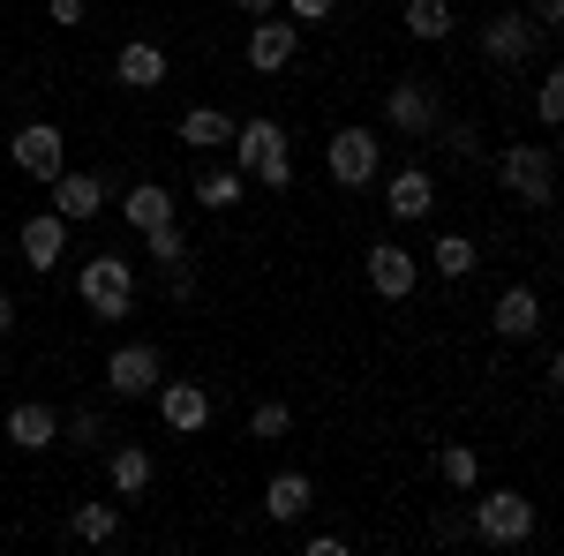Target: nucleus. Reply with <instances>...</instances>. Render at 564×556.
<instances>
[{"mask_svg":"<svg viewBox=\"0 0 564 556\" xmlns=\"http://www.w3.org/2000/svg\"><path fill=\"white\" fill-rule=\"evenodd\" d=\"M68 534H76V542H90V549L121 542V504H76V519H68Z\"/></svg>","mask_w":564,"mask_h":556,"instance_id":"obj_25","label":"nucleus"},{"mask_svg":"<svg viewBox=\"0 0 564 556\" xmlns=\"http://www.w3.org/2000/svg\"><path fill=\"white\" fill-rule=\"evenodd\" d=\"M45 15L53 23H84V0H45Z\"/></svg>","mask_w":564,"mask_h":556,"instance_id":"obj_35","label":"nucleus"},{"mask_svg":"<svg viewBox=\"0 0 564 556\" xmlns=\"http://www.w3.org/2000/svg\"><path fill=\"white\" fill-rule=\"evenodd\" d=\"M542 39H550V31H542L534 15L512 8V15L481 23V61H489V68H520V61H534V45H542Z\"/></svg>","mask_w":564,"mask_h":556,"instance_id":"obj_7","label":"nucleus"},{"mask_svg":"<svg viewBox=\"0 0 564 556\" xmlns=\"http://www.w3.org/2000/svg\"><path fill=\"white\" fill-rule=\"evenodd\" d=\"M159 422L174 428V436H196V428H212V391L204 384H159Z\"/></svg>","mask_w":564,"mask_h":556,"instance_id":"obj_14","label":"nucleus"},{"mask_svg":"<svg viewBox=\"0 0 564 556\" xmlns=\"http://www.w3.org/2000/svg\"><path fill=\"white\" fill-rule=\"evenodd\" d=\"M279 8H286V23H324L339 0H279Z\"/></svg>","mask_w":564,"mask_h":556,"instance_id":"obj_32","label":"nucleus"},{"mask_svg":"<svg viewBox=\"0 0 564 556\" xmlns=\"http://www.w3.org/2000/svg\"><path fill=\"white\" fill-rule=\"evenodd\" d=\"M497 181L520 196L527 211H550V204H557V159H550V143H505Z\"/></svg>","mask_w":564,"mask_h":556,"instance_id":"obj_3","label":"nucleus"},{"mask_svg":"<svg viewBox=\"0 0 564 556\" xmlns=\"http://www.w3.org/2000/svg\"><path fill=\"white\" fill-rule=\"evenodd\" d=\"M45 188H53V211L68 218V226H84V218H98L106 204H113V173H68L61 166Z\"/></svg>","mask_w":564,"mask_h":556,"instance_id":"obj_8","label":"nucleus"},{"mask_svg":"<svg viewBox=\"0 0 564 556\" xmlns=\"http://www.w3.org/2000/svg\"><path fill=\"white\" fill-rule=\"evenodd\" d=\"M384 121L399 135H436V90L422 84V76H399V84L384 90Z\"/></svg>","mask_w":564,"mask_h":556,"instance_id":"obj_11","label":"nucleus"},{"mask_svg":"<svg viewBox=\"0 0 564 556\" xmlns=\"http://www.w3.org/2000/svg\"><path fill=\"white\" fill-rule=\"evenodd\" d=\"M294 53H302V23L257 15V31H249V68H257V76H279V68H294Z\"/></svg>","mask_w":564,"mask_h":556,"instance_id":"obj_12","label":"nucleus"},{"mask_svg":"<svg viewBox=\"0 0 564 556\" xmlns=\"http://www.w3.org/2000/svg\"><path fill=\"white\" fill-rule=\"evenodd\" d=\"M308 497H316V489H308V473H271V481H263V512L279 519V526H294V519L308 512Z\"/></svg>","mask_w":564,"mask_h":556,"instance_id":"obj_20","label":"nucleus"},{"mask_svg":"<svg viewBox=\"0 0 564 556\" xmlns=\"http://www.w3.org/2000/svg\"><path fill=\"white\" fill-rule=\"evenodd\" d=\"M15 241H23V263H31V271H53V263L68 257V218L61 211H31Z\"/></svg>","mask_w":564,"mask_h":556,"instance_id":"obj_15","label":"nucleus"},{"mask_svg":"<svg viewBox=\"0 0 564 556\" xmlns=\"http://www.w3.org/2000/svg\"><path fill=\"white\" fill-rule=\"evenodd\" d=\"M489 324H497V339H542V294L534 286H505Z\"/></svg>","mask_w":564,"mask_h":556,"instance_id":"obj_16","label":"nucleus"},{"mask_svg":"<svg viewBox=\"0 0 564 556\" xmlns=\"http://www.w3.org/2000/svg\"><path fill=\"white\" fill-rule=\"evenodd\" d=\"M452 23H459V8H452V0H406V39L436 45V39H452Z\"/></svg>","mask_w":564,"mask_h":556,"instance_id":"obj_24","label":"nucleus"},{"mask_svg":"<svg viewBox=\"0 0 564 556\" xmlns=\"http://www.w3.org/2000/svg\"><path fill=\"white\" fill-rule=\"evenodd\" d=\"M174 135L188 143V151H226V143H234V113H218V106H188Z\"/></svg>","mask_w":564,"mask_h":556,"instance_id":"obj_19","label":"nucleus"},{"mask_svg":"<svg viewBox=\"0 0 564 556\" xmlns=\"http://www.w3.org/2000/svg\"><path fill=\"white\" fill-rule=\"evenodd\" d=\"M249 428H257V436H286V428H294V406H286V399H263L257 414H249Z\"/></svg>","mask_w":564,"mask_h":556,"instance_id":"obj_30","label":"nucleus"},{"mask_svg":"<svg viewBox=\"0 0 564 556\" xmlns=\"http://www.w3.org/2000/svg\"><path fill=\"white\" fill-rule=\"evenodd\" d=\"M361 263H369V286L384 301H414V286H422V257H414L406 241H377Z\"/></svg>","mask_w":564,"mask_h":556,"instance_id":"obj_10","label":"nucleus"},{"mask_svg":"<svg viewBox=\"0 0 564 556\" xmlns=\"http://www.w3.org/2000/svg\"><path fill=\"white\" fill-rule=\"evenodd\" d=\"M384 211H391V226H422V218L436 211V181L422 166H399L391 188H384Z\"/></svg>","mask_w":564,"mask_h":556,"instance_id":"obj_13","label":"nucleus"},{"mask_svg":"<svg viewBox=\"0 0 564 556\" xmlns=\"http://www.w3.org/2000/svg\"><path fill=\"white\" fill-rule=\"evenodd\" d=\"M8 324H15V301L0 294V339H8Z\"/></svg>","mask_w":564,"mask_h":556,"instance_id":"obj_37","label":"nucleus"},{"mask_svg":"<svg viewBox=\"0 0 564 556\" xmlns=\"http://www.w3.org/2000/svg\"><path fill=\"white\" fill-rule=\"evenodd\" d=\"M121 218H129L135 233H151V226H166V218H174V196H166V181H135L129 196H121Z\"/></svg>","mask_w":564,"mask_h":556,"instance_id":"obj_21","label":"nucleus"},{"mask_svg":"<svg viewBox=\"0 0 564 556\" xmlns=\"http://www.w3.org/2000/svg\"><path fill=\"white\" fill-rule=\"evenodd\" d=\"M8 159H15V173H31V181H53V173L68 166V135L53 129V121H23L15 143H8Z\"/></svg>","mask_w":564,"mask_h":556,"instance_id":"obj_9","label":"nucleus"},{"mask_svg":"<svg viewBox=\"0 0 564 556\" xmlns=\"http://www.w3.org/2000/svg\"><path fill=\"white\" fill-rule=\"evenodd\" d=\"M527 15H534L542 31H557V23H564V0H527Z\"/></svg>","mask_w":564,"mask_h":556,"instance_id":"obj_33","label":"nucleus"},{"mask_svg":"<svg viewBox=\"0 0 564 556\" xmlns=\"http://www.w3.org/2000/svg\"><path fill=\"white\" fill-rule=\"evenodd\" d=\"M324 166H332V181H339V188H369V181H377V166H384V143H377V129H332Z\"/></svg>","mask_w":564,"mask_h":556,"instance_id":"obj_5","label":"nucleus"},{"mask_svg":"<svg viewBox=\"0 0 564 556\" xmlns=\"http://www.w3.org/2000/svg\"><path fill=\"white\" fill-rule=\"evenodd\" d=\"M436 473H444L452 489H475V481H481V459L467 451V444H444V451H436Z\"/></svg>","mask_w":564,"mask_h":556,"instance_id":"obj_27","label":"nucleus"},{"mask_svg":"<svg viewBox=\"0 0 564 556\" xmlns=\"http://www.w3.org/2000/svg\"><path fill=\"white\" fill-rule=\"evenodd\" d=\"M475 263H481V249L467 241V233H436V249H430L436 279H452V286H459V279H475Z\"/></svg>","mask_w":564,"mask_h":556,"instance_id":"obj_23","label":"nucleus"},{"mask_svg":"<svg viewBox=\"0 0 564 556\" xmlns=\"http://www.w3.org/2000/svg\"><path fill=\"white\" fill-rule=\"evenodd\" d=\"M444 151H452V159H475V129H467V121H459V129H444Z\"/></svg>","mask_w":564,"mask_h":556,"instance_id":"obj_34","label":"nucleus"},{"mask_svg":"<svg viewBox=\"0 0 564 556\" xmlns=\"http://www.w3.org/2000/svg\"><path fill=\"white\" fill-rule=\"evenodd\" d=\"M475 534L489 549H520V542H534V504H527L520 489H489L475 504Z\"/></svg>","mask_w":564,"mask_h":556,"instance_id":"obj_4","label":"nucleus"},{"mask_svg":"<svg viewBox=\"0 0 564 556\" xmlns=\"http://www.w3.org/2000/svg\"><path fill=\"white\" fill-rule=\"evenodd\" d=\"M534 113H542V129H557V121H564V76H557V68H550L542 90H534Z\"/></svg>","mask_w":564,"mask_h":556,"instance_id":"obj_29","label":"nucleus"},{"mask_svg":"<svg viewBox=\"0 0 564 556\" xmlns=\"http://www.w3.org/2000/svg\"><path fill=\"white\" fill-rule=\"evenodd\" d=\"M151 451H143V444H121V451H113V459H106V481H113V497H143V489H151Z\"/></svg>","mask_w":564,"mask_h":556,"instance_id":"obj_22","label":"nucleus"},{"mask_svg":"<svg viewBox=\"0 0 564 556\" xmlns=\"http://www.w3.org/2000/svg\"><path fill=\"white\" fill-rule=\"evenodd\" d=\"M234 173H257L263 188H294V151L279 121H234Z\"/></svg>","mask_w":564,"mask_h":556,"instance_id":"obj_1","label":"nucleus"},{"mask_svg":"<svg viewBox=\"0 0 564 556\" xmlns=\"http://www.w3.org/2000/svg\"><path fill=\"white\" fill-rule=\"evenodd\" d=\"M61 436H68V444H98L106 428H98V414H90V406H76V414L61 422Z\"/></svg>","mask_w":564,"mask_h":556,"instance_id":"obj_31","label":"nucleus"},{"mask_svg":"<svg viewBox=\"0 0 564 556\" xmlns=\"http://www.w3.org/2000/svg\"><path fill=\"white\" fill-rule=\"evenodd\" d=\"M76 294H84V308L98 316V324H121L135 308V263L113 257V249H98V257L76 271Z\"/></svg>","mask_w":564,"mask_h":556,"instance_id":"obj_2","label":"nucleus"},{"mask_svg":"<svg viewBox=\"0 0 564 556\" xmlns=\"http://www.w3.org/2000/svg\"><path fill=\"white\" fill-rule=\"evenodd\" d=\"M241 181H249V173H234V166L196 173V204H204V211H234V204H241Z\"/></svg>","mask_w":564,"mask_h":556,"instance_id":"obj_26","label":"nucleus"},{"mask_svg":"<svg viewBox=\"0 0 564 556\" xmlns=\"http://www.w3.org/2000/svg\"><path fill=\"white\" fill-rule=\"evenodd\" d=\"M241 15H279V0H234Z\"/></svg>","mask_w":564,"mask_h":556,"instance_id":"obj_36","label":"nucleus"},{"mask_svg":"<svg viewBox=\"0 0 564 556\" xmlns=\"http://www.w3.org/2000/svg\"><path fill=\"white\" fill-rule=\"evenodd\" d=\"M53 436H61V414L53 406H39V399L8 406V444L15 451H53Z\"/></svg>","mask_w":564,"mask_h":556,"instance_id":"obj_18","label":"nucleus"},{"mask_svg":"<svg viewBox=\"0 0 564 556\" xmlns=\"http://www.w3.org/2000/svg\"><path fill=\"white\" fill-rule=\"evenodd\" d=\"M143 249H151V263H166V271H174V263H188V233L166 218V226H151V233H143Z\"/></svg>","mask_w":564,"mask_h":556,"instance_id":"obj_28","label":"nucleus"},{"mask_svg":"<svg viewBox=\"0 0 564 556\" xmlns=\"http://www.w3.org/2000/svg\"><path fill=\"white\" fill-rule=\"evenodd\" d=\"M159 384H166V361H159V346L129 339V346H113V353H106V391H113V399H151Z\"/></svg>","mask_w":564,"mask_h":556,"instance_id":"obj_6","label":"nucleus"},{"mask_svg":"<svg viewBox=\"0 0 564 556\" xmlns=\"http://www.w3.org/2000/svg\"><path fill=\"white\" fill-rule=\"evenodd\" d=\"M113 84H121V90H159V84H166V45L129 39L121 53H113Z\"/></svg>","mask_w":564,"mask_h":556,"instance_id":"obj_17","label":"nucleus"}]
</instances>
